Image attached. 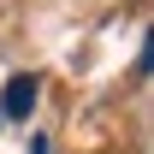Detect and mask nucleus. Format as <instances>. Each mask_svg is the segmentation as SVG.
Masks as SVG:
<instances>
[{
  "mask_svg": "<svg viewBox=\"0 0 154 154\" xmlns=\"http://www.w3.org/2000/svg\"><path fill=\"white\" fill-rule=\"evenodd\" d=\"M36 101H42V83H36L30 71L6 77V95H0V119H30V113H36Z\"/></svg>",
  "mask_w": 154,
  "mask_h": 154,
  "instance_id": "obj_1",
  "label": "nucleus"
}]
</instances>
